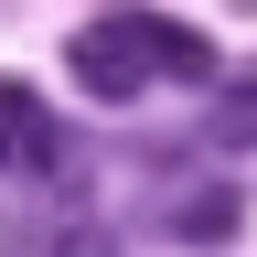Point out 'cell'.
Returning <instances> with one entry per match:
<instances>
[{
	"label": "cell",
	"instance_id": "6da1fadb",
	"mask_svg": "<svg viewBox=\"0 0 257 257\" xmlns=\"http://www.w3.org/2000/svg\"><path fill=\"white\" fill-rule=\"evenodd\" d=\"M64 75H75L96 107H128V96H150L161 75H150V54H140V22L128 11H96L75 43H64Z\"/></svg>",
	"mask_w": 257,
	"mask_h": 257
},
{
	"label": "cell",
	"instance_id": "7a4b0ae2",
	"mask_svg": "<svg viewBox=\"0 0 257 257\" xmlns=\"http://www.w3.org/2000/svg\"><path fill=\"white\" fill-rule=\"evenodd\" d=\"M54 161H64L54 107H43L22 75H0V172H54Z\"/></svg>",
	"mask_w": 257,
	"mask_h": 257
},
{
	"label": "cell",
	"instance_id": "3957f363",
	"mask_svg": "<svg viewBox=\"0 0 257 257\" xmlns=\"http://www.w3.org/2000/svg\"><path fill=\"white\" fill-rule=\"evenodd\" d=\"M128 22H140V54H150V75H172V86H225V64H214V43H204V32H193V22H172V11H128Z\"/></svg>",
	"mask_w": 257,
	"mask_h": 257
},
{
	"label": "cell",
	"instance_id": "277c9868",
	"mask_svg": "<svg viewBox=\"0 0 257 257\" xmlns=\"http://www.w3.org/2000/svg\"><path fill=\"white\" fill-rule=\"evenodd\" d=\"M246 225V193L236 182H193V193H172V236H193V246H225Z\"/></svg>",
	"mask_w": 257,
	"mask_h": 257
},
{
	"label": "cell",
	"instance_id": "5b68a950",
	"mask_svg": "<svg viewBox=\"0 0 257 257\" xmlns=\"http://www.w3.org/2000/svg\"><path fill=\"white\" fill-rule=\"evenodd\" d=\"M204 140H225V150H257V86H214Z\"/></svg>",
	"mask_w": 257,
	"mask_h": 257
},
{
	"label": "cell",
	"instance_id": "8992f818",
	"mask_svg": "<svg viewBox=\"0 0 257 257\" xmlns=\"http://www.w3.org/2000/svg\"><path fill=\"white\" fill-rule=\"evenodd\" d=\"M43 257H128V246H118V236H107V225H64V236H54V246H43Z\"/></svg>",
	"mask_w": 257,
	"mask_h": 257
},
{
	"label": "cell",
	"instance_id": "52a82bcc",
	"mask_svg": "<svg viewBox=\"0 0 257 257\" xmlns=\"http://www.w3.org/2000/svg\"><path fill=\"white\" fill-rule=\"evenodd\" d=\"M236 11H257V0H236Z\"/></svg>",
	"mask_w": 257,
	"mask_h": 257
}]
</instances>
